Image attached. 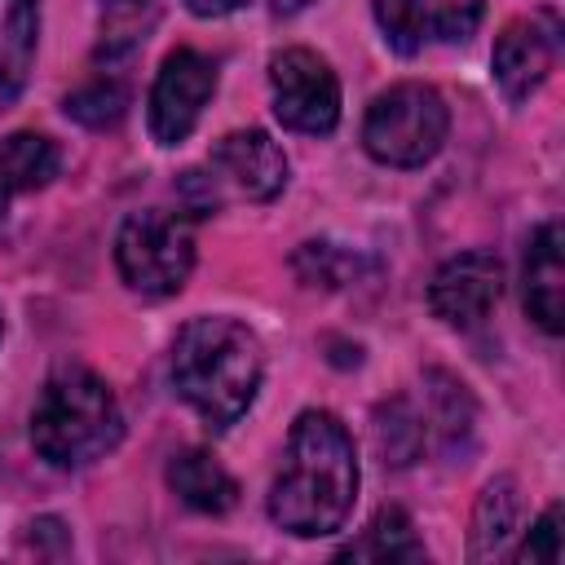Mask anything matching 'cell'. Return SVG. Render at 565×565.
Listing matches in <instances>:
<instances>
[{
	"instance_id": "603a6c76",
	"label": "cell",
	"mask_w": 565,
	"mask_h": 565,
	"mask_svg": "<svg viewBox=\"0 0 565 565\" xmlns=\"http://www.w3.org/2000/svg\"><path fill=\"white\" fill-rule=\"evenodd\" d=\"M512 556H516V561H543V565H556V561H561V508H547V512L530 525L525 543H521Z\"/></svg>"
},
{
	"instance_id": "e0dca14e",
	"label": "cell",
	"mask_w": 565,
	"mask_h": 565,
	"mask_svg": "<svg viewBox=\"0 0 565 565\" xmlns=\"http://www.w3.org/2000/svg\"><path fill=\"white\" fill-rule=\"evenodd\" d=\"M516 512H521V499H516V486L508 477H499L481 490V503H477V516H472V556L477 561L503 552L508 534L516 530Z\"/></svg>"
},
{
	"instance_id": "277c9868",
	"label": "cell",
	"mask_w": 565,
	"mask_h": 565,
	"mask_svg": "<svg viewBox=\"0 0 565 565\" xmlns=\"http://www.w3.org/2000/svg\"><path fill=\"white\" fill-rule=\"evenodd\" d=\"M450 132V110L437 88L428 84H393L366 110L362 141L371 159L388 168H419L428 163Z\"/></svg>"
},
{
	"instance_id": "5b68a950",
	"label": "cell",
	"mask_w": 565,
	"mask_h": 565,
	"mask_svg": "<svg viewBox=\"0 0 565 565\" xmlns=\"http://www.w3.org/2000/svg\"><path fill=\"white\" fill-rule=\"evenodd\" d=\"M119 278L141 296H172L194 269V230L181 212H132L115 238Z\"/></svg>"
},
{
	"instance_id": "30bf717a",
	"label": "cell",
	"mask_w": 565,
	"mask_h": 565,
	"mask_svg": "<svg viewBox=\"0 0 565 565\" xmlns=\"http://www.w3.org/2000/svg\"><path fill=\"white\" fill-rule=\"evenodd\" d=\"M499 291H503V265L490 252H463L437 269L428 287V305L441 322L468 331L490 318V309L499 305Z\"/></svg>"
},
{
	"instance_id": "ac0fdd59",
	"label": "cell",
	"mask_w": 565,
	"mask_h": 565,
	"mask_svg": "<svg viewBox=\"0 0 565 565\" xmlns=\"http://www.w3.org/2000/svg\"><path fill=\"white\" fill-rule=\"evenodd\" d=\"M154 22H159V0H102V44H97V57L102 62L128 57L150 35Z\"/></svg>"
},
{
	"instance_id": "ffe728a7",
	"label": "cell",
	"mask_w": 565,
	"mask_h": 565,
	"mask_svg": "<svg viewBox=\"0 0 565 565\" xmlns=\"http://www.w3.org/2000/svg\"><path fill=\"white\" fill-rule=\"evenodd\" d=\"M362 269V256L349 252V247H335V243H305L296 252V274L309 282V287H349Z\"/></svg>"
},
{
	"instance_id": "cb8c5ba5",
	"label": "cell",
	"mask_w": 565,
	"mask_h": 565,
	"mask_svg": "<svg viewBox=\"0 0 565 565\" xmlns=\"http://www.w3.org/2000/svg\"><path fill=\"white\" fill-rule=\"evenodd\" d=\"M243 0H185V9L190 13H199V18H225V13H234Z\"/></svg>"
},
{
	"instance_id": "44dd1931",
	"label": "cell",
	"mask_w": 565,
	"mask_h": 565,
	"mask_svg": "<svg viewBox=\"0 0 565 565\" xmlns=\"http://www.w3.org/2000/svg\"><path fill=\"white\" fill-rule=\"evenodd\" d=\"M128 110V88L115 79H93L66 97V115L84 128H115Z\"/></svg>"
},
{
	"instance_id": "5bb4252c",
	"label": "cell",
	"mask_w": 565,
	"mask_h": 565,
	"mask_svg": "<svg viewBox=\"0 0 565 565\" xmlns=\"http://www.w3.org/2000/svg\"><path fill=\"white\" fill-rule=\"evenodd\" d=\"M168 486L181 494V503H190L194 512L221 516L238 503V486L234 477L207 455V450H181L168 463Z\"/></svg>"
},
{
	"instance_id": "8fae6325",
	"label": "cell",
	"mask_w": 565,
	"mask_h": 565,
	"mask_svg": "<svg viewBox=\"0 0 565 565\" xmlns=\"http://www.w3.org/2000/svg\"><path fill=\"white\" fill-rule=\"evenodd\" d=\"M552 57H556V26L552 22H539V18L512 22L494 40V79H499L503 97L525 102L547 79Z\"/></svg>"
},
{
	"instance_id": "6da1fadb",
	"label": "cell",
	"mask_w": 565,
	"mask_h": 565,
	"mask_svg": "<svg viewBox=\"0 0 565 565\" xmlns=\"http://www.w3.org/2000/svg\"><path fill=\"white\" fill-rule=\"evenodd\" d=\"M358 499L353 437L331 411H305L291 424L282 472L269 490V516L296 539L335 534Z\"/></svg>"
},
{
	"instance_id": "d6986e66",
	"label": "cell",
	"mask_w": 565,
	"mask_h": 565,
	"mask_svg": "<svg viewBox=\"0 0 565 565\" xmlns=\"http://www.w3.org/2000/svg\"><path fill=\"white\" fill-rule=\"evenodd\" d=\"M375 446H380L384 463H397V468H406L411 459H419V450H424V424L411 411V402L397 397V402H388V406L375 411Z\"/></svg>"
},
{
	"instance_id": "3957f363",
	"label": "cell",
	"mask_w": 565,
	"mask_h": 565,
	"mask_svg": "<svg viewBox=\"0 0 565 565\" xmlns=\"http://www.w3.org/2000/svg\"><path fill=\"white\" fill-rule=\"evenodd\" d=\"M124 433L119 402L102 375L88 366H62L49 375L35 411H31V441L40 459L53 468H84L102 459Z\"/></svg>"
},
{
	"instance_id": "7c38bea8",
	"label": "cell",
	"mask_w": 565,
	"mask_h": 565,
	"mask_svg": "<svg viewBox=\"0 0 565 565\" xmlns=\"http://www.w3.org/2000/svg\"><path fill=\"white\" fill-rule=\"evenodd\" d=\"M561 225L547 221L525 252V309L530 318L556 335L565 327V260H561Z\"/></svg>"
},
{
	"instance_id": "9c48e42d",
	"label": "cell",
	"mask_w": 565,
	"mask_h": 565,
	"mask_svg": "<svg viewBox=\"0 0 565 565\" xmlns=\"http://www.w3.org/2000/svg\"><path fill=\"white\" fill-rule=\"evenodd\" d=\"M207 177L216 181V190H234L238 199L269 203L287 185V154L260 128L230 132V137L216 141L212 163H207Z\"/></svg>"
},
{
	"instance_id": "7402d4cb",
	"label": "cell",
	"mask_w": 565,
	"mask_h": 565,
	"mask_svg": "<svg viewBox=\"0 0 565 565\" xmlns=\"http://www.w3.org/2000/svg\"><path fill=\"white\" fill-rule=\"evenodd\" d=\"M428 384H433L428 393H433V419H437V433H441V441L455 450L459 437L472 433V397H468L463 384L450 380L446 371H428Z\"/></svg>"
},
{
	"instance_id": "d4e9b609",
	"label": "cell",
	"mask_w": 565,
	"mask_h": 565,
	"mask_svg": "<svg viewBox=\"0 0 565 565\" xmlns=\"http://www.w3.org/2000/svg\"><path fill=\"white\" fill-rule=\"evenodd\" d=\"M274 4V13H296V9H305L309 0H269Z\"/></svg>"
},
{
	"instance_id": "4fadbf2b",
	"label": "cell",
	"mask_w": 565,
	"mask_h": 565,
	"mask_svg": "<svg viewBox=\"0 0 565 565\" xmlns=\"http://www.w3.org/2000/svg\"><path fill=\"white\" fill-rule=\"evenodd\" d=\"M35 31H40V4L35 0H0V110L18 102L31 75L35 57Z\"/></svg>"
},
{
	"instance_id": "484cf974",
	"label": "cell",
	"mask_w": 565,
	"mask_h": 565,
	"mask_svg": "<svg viewBox=\"0 0 565 565\" xmlns=\"http://www.w3.org/2000/svg\"><path fill=\"white\" fill-rule=\"evenodd\" d=\"M0 216H4V190H0Z\"/></svg>"
},
{
	"instance_id": "7a4b0ae2",
	"label": "cell",
	"mask_w": 565,
	"mask_h": 565,
	"mask_svg": "<svg viewBox=\"0 0 565 565\" xmlns=\"http://www.w3.org/2000/svg\"><path fill=\"white\" fill-rule=\"evenodd\" d=\"M260 371V344L234 318H194L172 344V388L207 428H230L252 406Z\"/></svg>"
},
{
	"instance_id": "8992f818",
	"label": "cell",
	"mask_w": 565,
	"mask_h": 565,
	"mask_svg": "<svg viewBox=\"0 0 565 565\" xmlns=\"http://www.w3.org/2000/svg\"><path fill=\"white\" fill-rule=\"evenodd\" d=\"M274 84V115L291 132L322 137L340 124V84L331 66L309 49H282L269 62Z\"/></svg>"
},
{
	"instance_id": "52a82bcc",
	"label": "cell",
	"mask_w": 565,
	"mask_h": 565,
	"mask_svg": "<svg viewBox=\"0 0 565 565\" xmlns=\"http://www.w3.org/2000/svg\"><path fill=\"white\" fill-rule=\"evenodd\" d=\"M216 88V62L194 53V49H177L163 57L159 79L150 88V132L159 146H177L194 132L207 97Z\"/></svg>"
},
{
	"instance_id": "9a60e30c",
	"label": "cell",
	"mask_w": 565,
	"mask_h": 565,
	"mask_svg": "<svg viewBox=\"0 0 565 565\" xmlns=\"http://www.w3.org/2000/svg\"><path fill=\"white\" fill-rule=\"evenodd\" d=\"M340 561H424V543L402 508H380L362 539L340 547Z\"/></svg>"
},
{
	"instance_id": "ba28073f",
	"label": "cell",
	"mask_w": 565,
	"mask_h": 565,
	"mask_svg": "<svg viewBox=\"0 0 565 565\" xmlns=\"http://www.w3.org/2000/svg\"><path fill=\"white\" fill-rule=\"evenodd\" d=\"M486 0H375V22L397 53H419L428 40L459 44L477 31Z\"/></svg>"
},
{
	"instance_id": "2e32d148",
	"label": "cell",
	"mask_w": 565,
	"mask_h": 565,
	"mask_svg": "<svg viewBox=\"0 0 565 565\" xmlns=\"http://www.w3.org/2000/svg\"><path fill=\"white\" fill-rule=\"evenodd\" d=\"M62 154L40 132H13L0 141V190H40L57 177Z\"/></svg>"
}]
</instances>
